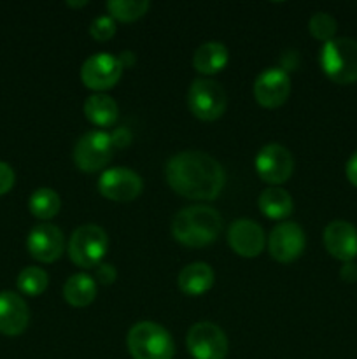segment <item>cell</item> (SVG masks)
Listing matches in <instances>:
<instances>
[{
	"label": "cell",
	"instance_id": "obj_1",
	"mask_svg": "<svg viewBox=\"0 0 357 359\" xmlns=\"http://www.w3.org/2000/svg\"><path fill=\"white\" fill-rule=\"evenodd\" d=\"M164 175L175 193L191 200H216L226 182L223 167L200 151H184L172 156Z\"/></svg>",
	"mask_w": 357,
	"mask_h": 359
},
{
	"label": "cell",
	"instance_id": "obj_2",
	"mask_svg": "<svg viewBox=\"0 0 357 359\" xmlns=\"http://www.w3.org/2000/svg\"><path fill=\"white\" fill-rule=\"evenodd\" d=\"M223 231V217L216 209L206 205H192L175 214L172 221V235L186 248H205Z\"/></svg>",
	"mask_w": 357,
	"mask_h": 359
},
{
	"label": "cell",
	"instance_id": "obj_3",
	"mask_svg": "<svg viewBox=\"0 0 357 359\" xmlns=\"http://www.w3.org/2000/svg\"><path fill=\"white\" fill-rule=\"evenodd\" d=\"M133 359H174L175 344L163 326L142 321L130 330L126 337Z\"/></svg>",
	"mask_w": 357,
	"mask_h": 359
},
{
	"label": "cell",
	"instance_id": "obj_4",
	"mask_svg": "<svg viewBox=\"0 0 357 359\" xmlns=\"http://www.w3.org/2000/svg\"><path fill=\"white\" fill-rule=\"evenodd\" d=\"M321 67L336 84H352L357 81V41L338 37L326 42L321 49Z\"/></svg>",
	"mask_w": 357,
	"mask_h": 359
},
{
	"label": "cell",
	"instance_id": "obj_5",
	"mask_svg": "<svg viewBox=\"0 0 357 359\" xmlns=\"http://www.w3.org/2000/svg\"><path fill=\"white\" fill-rule=\"evenodd\" d=\"M108 248V237L104 228L84 224L77 228L69 241V256L80 269H94L100 265Z\"/></svg>",
	"mask_w": 357,
	"mask_h": 359
},
{
	"label": "cell",
	"instance_id": "obj_6",
	"mask_svg": "<svg viewBox=\"0 0 357 359\" xmlns=\"http://www.w3.org/2000/svg\"><path fill=\"white\" fill-rule=\"evenodd\" d=\"M226 91L212 79H195L188 91L189 111L202 121H216L226 111Z\"/></svg>",
	"mask_w": 357,
	"mask_h": 359
},
{
	"label": "cell",
	"instance_id": "obj_7",
	"mask_svg": "<svg viewBox=\"0 0 357 359\" xmlns=\"http://www.w3.org/2000/svg\"><path fill=\"white\" fill-rule=\"evenodd\" d=\"M112 139L108 133L93 130L88 132L77 140L74 149V161L77 168L86 174H94L108 165L112 158Z\"/></svg>",
	"mask_w": 357,
	"mask_h": 359
},
{
	"label": "cell",
	"instance_id": "obj_8",
	"mask_svg": "<svg viewBox=\"0 0 357 359\" xmlns=\"http://www.w3.org/2000/svg\"><path fill=\"white\" fill-rule=\"evenodd\" d=\"M186 344L195 359H224L227 354L226 333L214 323H196L188 332Z\"/></svg>",
	"mask_w": 357,
	"mask_h": 359
},
{
	"label": "cell",
	"instance_id": "obj_9",
	"mask_svg": "<svg viewBox=\"0 0 357 359\" xmlns=\"http://www.w3.org/2000/svg\"><path fill=\"white\" fill-rule=\"evenodd\" d=\"M122 76V65L118 56L111 53H97L84 62L80 79L84 86L93 91L111 90Z\"/></svg>",
	"mask_w": 357,
	"mask_h": 359
},
{
	"label": "cell",
	"instance_id": "obj_10",
	"mask_svg": "<svg viewBox=\"0 0 357 359\" xmlns=\"http://www.w3.org/2000/svg\"><path fill=\"white\" fill-rule=\"evenodd\" d=\"M144 182L136 172L126 167L105 170L98 181V191L112 202H132L142 193Z\"/></svg>",
	"mask_w": 357,
	"mask_h": 359
},
{
	"label": "cell",
	"instance_id": "obj_11",
	"mask_svg": "<svg viewBox=\"0 0 357 359\" xmlns=\"http://www.w3.org/2000/svg\"><path fill=\"white\" fill-rule=\"evenodd\" d=\"M255 170L265 182L279 186L293 175V154L280 144H268L262 147L255 158Z\"/></svg>",
	"mask_w": 357,
	"mask_h": 359
},
{
	"label": "cell",
	"instance_id": "obj_12",
	"mask_svg": "<svg viewBox=\"0 0 357 359\" xmlns=\"http://www.w3.org/2000/svg\"><path fill=\"white\" fill-rule=\"evenodd\" d=\"M307 245L304 231L296 223L276 224L268 241L270 255L280 263H290L300 258Z\"/></svg>",
	"mask_w": 357,
	"mask_h": 359
},
{
	"label": "cell",
	"instance_id": "obj_13",
	"mask_svg": "<svg viewBox=\"0 0 357 359\" xmlns=\"http://www.w3.org/2000/svg\"><path fill=\"white\" fill-rule=\"evenodd\" d=\"M290 77L282 69H266L254 83V97L261 107L276 109L289 98Z\"/></svg>",
	"mask_w": 357,
	"mask_h": 359
},
{
	"label": "cell",
	"instance_id": "obj_14",
	"mask_svg": "<svg viewBox=\"0 0 357 359\" xmlns=\"http://www.w3.org/2000/svg\"><path fill=\"white\" fill-rule=\"evenodd\" d=\"M31 258L42 263H52L65 251V237L55 224H37L27 238Z\"/></svg>",
	"mask_w": 357,
	"mask_h": 359
},
{
	"label": "cell",
	"instance_id": "obj_15",
	"mask_svg": "<svg viewBox=\"0 0 357 359\" xmlns=\"http://www.w3.org/2000/svg\"><path fill=\"white\" fill-rule=\"evenodd\" d=\"M324 245L332 258L352 262L357 256V228L349 221H332L324 230Z\"/></svg>",
	"mask_w": 357,
	"mask_h": 359
},
{
	"label": "cell",
	"instance_id": "obj_16",
	"mask_svg": "<svg viewBox=\"0 0 357 359\" xmlns=\"http://www.w3.org/2000/svg\"><path fill=\"white\" fill-rule=\"evenodd\" d=\"M227 242L241 258H255L265 248V231L255 221L238 219L231 224Z\"/></svg>",
	"mask_w": 357,
	"mask_h": 359
},
{
	"label": "cell",
	"instance_id": "obj_17",
	"mask_svg": "<svg viewBox=\"0 0 357 359\" xmlns=\"http://www.w3.org/2000/svg\"><path fill=\"white\" fill-rule=\"evenodd\" d=\"M28 305L24 304L20 294L13 291L0 293V333L7 337H18L27 330Z\"/></svg>",
	"mask_w": 357,
	"mask_h": 359
},
{
	"label": "cell",
	"instance_id": "obj_18",
	"mask_svg": "<svg viewBox=\"0 0 357 359\" xmlns=\"http://www.w3.org/2000/svg\"><path fill=\"white\" fill-rule=\"evenodd\" d=\"M177 284L188 297H202L212 287L214 272L206 263H191L181 270Z\"/></svg>",
	"mask_w": 357,
	"mask_h": 359
},
{
	"label": "cell",
	"instance_id": "obj_19",
	"mask_svg": "<svg viewBox=\"0 0 357 359\" xmlns=\"http://www.w3.org/2000/svg\"><path fill=\"white\" fill-rule=\"evenodd\" d=\"M227 65V49L220 42H205L196 49L192 56V67L196 72L205 74V76H214L220 72Z\"/></svg>",
	"mask_w": 357,
	"mask_h": 359
},
{
	"label": "cell",
	"instance_id": "obj_20",
	"mask_svg": "<svg viewBox=\"0 0 357 359\" xmlns=\"http://www.w3.org/2000/svg\"><path fill=\"white\" fill-rule=\"evenodd\" d=\"M84 116L93 125L107 128L112 126L119 118V107L114 98L104 93H94L84 102Z\"/></svg>",
	"mask_w": 357,
	"mask_h": 359
},
{
	"label": "cell",
	"instance_id": "obj_21",
	"mask_svg": "<svg viewBox=\"0 0 357 359\" xmlns=\"http://www.w3.org/2000/svg\"><path fill=\"white\" fill-rule=\"evenodd\" d=\"M63 298L72 307H88L97 298V283L88 273H76L63 286Z\"/></svg>",
	"mask_w": 357,
	"mask_h": 359
},
{
	"label": "cell",
	"instance_id": "obj_22",
	"mask_svg": "<svg viewBox=\"0 0 357 359\" xmlns=\"http://www.w3.org/2000/svg\"><path fill=\"white\" fill-rule=\"evenodd\" d=\"M293 207L294 203L290 195L279 186L266 188L259 195V209L270 219H284V217L290 216Z\"/></svg>",
	"mask_w": 357,
	"mask_h": 359
},
{
	"label": "cell",
	"instance_id": "obj_23",
	"mask_svg": "<svg viewBox=\"0 0 357 359\" xmlns=\"http://www.w3.org/2000/svg\"><path fill=\"white\" fill-rule=\"evenodd\" d=\"M59 207H62V200H59L58 193L49 188L37 189L31 193L30 200H28V209L38 219H51L59 212Z\"/></svg>",
	"mask_w": 357,
	"mask_h": 359
},
{
	"label": "cell",
	"instance_id": "obj_24",
	"mask_svg": "<svg viewBox=\"0 0 357 359\" xmlns=\"http://www.w3.org/2000/svg\"><path fill=\"white\" fill-rule=\"evenodd\" d=\"M149 7L150 4L146 0H111L107 2V9L112 20L122 21V23L140 20Z\"/></svg>",
	"mask_w": 357,
	"mask_h": 359
},
{
	"label": "cell",
	"instance_id": "obj_25",
	"mask_svg": "<svg viewBox=\"0 0 357 359\" xmlns=\"http://www.w3.org/2000/svg\"><path fill=\"white\" fill-rule=\"evenodd\" d=\"M16 283L21 293L28 294V297H38V294L44 293L46 287H48L49 277L48 273L42 269H38V266H27V269L20 272Z\"/></svg>",
	"mask_w": 357,
	"mask_h": 359
},
{
	"label": "cell",
	"instance_id": "obj_26",
	"mask_svg": "<svg viewBox=\"0 0 357 359\" xmlns=\"http://www.w3.org/2000/svg\"><path fill=\"white\" fill-rule=\"evenodd\" d=\"M308 30H310L312 37L326 44L335 39L336 20L328 13H315L308 21Z\"/></svg>",
	"mask_w": 357,
	"mask_h": 359
},
{
	"label": "cell",
	"instance_id": "obj_27",
	"mask_svg": "<svg viewBox=\"0 0 357 359\" xmlns=\"http://www.w3.org/2000/svg\"><path fill=\"white\" fill-rule=\"evenodd\" d=\"M115 23L111 16H100L90 25V35L98 42H105L114 37Z\"/></svg>",
	"mask_w": 357,
	"mask_h": 359
},
{
	"label": "cell",
	"instance_id": "obj_28",
	"mask_svg": "<svg viewBox=\"0 0 357 359\" xmlns=\"http://www.w3.org/2000/svg\"><path fill=\"white\" fill-rule=\"evenodd\" d=\"M14 186V172L10 165L0 161V195H6Z\"/></svg>",
	"mask_w": 357,
	"mask_h": 359
},
{
	"label": "cell",
	"instance_id": "obj_29",
	"mask_svg": "<svg viewBox=\"0 0 357 359\" xmlns=\"http://www.w3.org/2000/svg\"><path fill=\"white\" fill-rule=\"evenodd\" d=\"M94 277H97V280L100 284L108 286V284H112L115 280L118 272H115V269L112 265H98L97 272H94Z\"/></svg>",
	"mask_w": 357,
	"mask_h": 359
},
{
	"label": "cell",
	"instance_id": "obj_30",
	"mask_svg": "<svg viewBox=\"0 0 357 359\" xmlns=\"http://www.w3.org/2000/svg\"><path fill=\"white\" fill-rule=\"evenodd\" d=\"M340 277H342L345 283H357V265L356 263L349 262L342 266L340 270Z\"/></svg>",
	"mask_w": 357,
	"mask_h": 359
},
{
	"label": "cell",
	"instance_id": "obj_31",
	"mask_svg": "<svg viewBox=\"0 0 357 359\" xmlns=\"http://www.w3.org/2000/svg\"><path fill=\"white\" fill-rule=\"evenodd\" d=\"M345 174H346V179H349V181L357 188V153H354L352 156H350V160L346 161Z\"/></svg>",
	"mask_w": 357,
	"mask_h": 359
},
{
	"label": "cell",
	"instance_id": "obj_32",
	"mask_svg": "<svg viewBox=\"0 0 357 359\" xmlns=\"http://www.w3.org/2000/svg\"><path fill=\"white\" fill-rule=\"evenodd\" d=\"M111 139L114 146L122 147V146H128L130 140H132V135H130V132L126 128H119L115 130L114 135H111Z\"/></svg>",
	"mask_w": 357,
	"mask_h": 359
},
{
	"label": "cell",
	"instance_id": "obj_33",
	"mask_svg": "<svg viewBox=\"0 0 357 359\" xmlns=\"http://www.w3.org/2000/svg\"><path fill=\"white\" fill-rule=\"evenodd\" d=\"M135 55H133L132 51H122L121 53V58H119V62H121V65H122V69H125V67H132L133 63H135Z\"/></svg>",
	"mask_w": 357,
	"mask_h": 359
},
{
	"label": "cell",
	"instance_id": "obj_34",
	"mask_svg": "<svg viewBox=\"0 0 357 359\" xmlns=\"http://www.w3.org/2000/svg\"><path fill=\"white\" fill-rule=\"evenodd\" d=\"M66 6H70V7H84V6H88V2H66Z\"/></svg>",
	"mask_w": 357,
	"mask_h": 359
}]
</instances>
